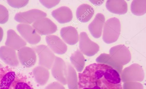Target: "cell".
Here are the masks:
<instances>
[{"label": "cell", "mask_w": 146, "mask_h": 89, "mask_svg": "<svg viewBox=\"0 0 146 89\" xmlns=\"http://www.w3.org/2000/svg\"><path fill=\"white\" fill-rule=\"evenodd\" d=\"M8 3L11 7L15 8H20L25 7L29 2V1H7Z\"/></svg>", "instance_id": "29"}, {"label": "cell", "mask_w": 146, "mask_h": 89, "mask_svg": "<svg viewBox=\"0 0 146 89\" xmlns=\"http://www.w3.org/2000/svg\"><path fill=\"white\" fill-rule=\"evenodd\" d=\"M18 59L23 66L30 68L34 66L36 62V52L33 48L24 47L19 50L18 52Z\"/></svg>", "instance_id": "11"}, {"label": "cell", "mask_w": 146, "mask_h": 89, "mask_svg": "<svg viewBox=\"0 0 146 89\" xmlns=\"http://www.w3.org/2000/svg\"><path fill=\"white\" fill-rule=\"evenodd\" d=\"M44 89H66L63 84L59 82H54L47 85Z\"/></svg>", "instance_id": "31"}, {"label": "cell", "mask_w": 146, "mask_h": 89, "mask_svg": "<svg viewBox=\"0 0 146 89\" xmlns=\"http://www.w3.org/2000/svg\"><path fill=\"white\" fill-rule=\"evenodd\" d=\"M52 15L60 24L69 22L73 19L72 12L67 7H60L53 10L52 12Z\"/></svg>", "instance_id": "17"}, {"label": "cell", "mask_w": 146, "mask_h": 89, "mask_svg": "<svg viewBox=\"0 0 146 89\" xmlns=\"http://www.w3.org/2000/svg\"><path fill=\"white\" fill-rule=\"evenodd\" d=\"M131 9L135 15L141 16L145 14L146 13V0H133L131 4Z\"/></svg>", "instance_id": "26"}, {"label": "cell", "mask_w": 146, "mask_h": 89, "mask_svg": "<svg viewBox=\"0 0 146 89\" xmlns=\"http://www.w3.org/2000/svg\"><path fill=\"white\" fill-rule=\"evenodd\" d=\"M46 14L38 9H33L25 12L17 13L15 20L17 22L25 24H31L38 20L46 17Z\"/></svg>", "instance_id": "7"}, {"label": "cell", "mask_w": 146, "mask_h": 89, "mask_svg": "<svg viewBox=\"0 0 146 89\" xmlns=\"http://www.w3.org/2000/svg\"><path fill=\"white\" fill-rule=\"evenodd\" d=\"M26 41L20 37L14 30L9 29L7 31V41L5 45L15 50H19L25 47Z\"/></svg>", "instance_id": "16"}, {"label": "cell", "mask_w": 146, "mask_h": 89, "mask_svg": "<svg viewBox=\"0 0 146 89\" xmlns=\"http://www.w3.org/2000/svg\"><path fill=\"white\" fill-rule=\"evenodd\" d=\"M9 16L7 9L3 5L0 4V24H4L7 22Z\"/></svg>", "instance_id": "27"}, {"label": "cell", "mask_w": 146, "mask_h": 89, "mask_svg": "<svg viewBox=\"0 0 146 89\" xmlns=\"http://www.w3.org/2000/svg\"><path fill=\"white\" fill-rule=\"evenodd\" d=\"M16 73L9 67L0 68V89H9Z\"/></svg>", "instance_id": "15"}, {"label": "cell", "mask_w": 146, "mask_h": 89, "mask_svg": "<svg viewBox=\"0 0 146 89\" xmlns=\"http://www.w3.org/2000/svg\"><path fill=\"white\" fill-rule=\"evenodd\" d=\"M120 78L123 83L128 82H142L145 78V73L142 67L133 63L125 68L120 74Z\"/></svg>", "instance_id": "3"}, {"label": "cell", "mask_w": 146, "mask_h": 89, "mask_svg": "<svg viewBox=\"0 0 146 89\" xmlns=\"http://www.w3.org/2000/svg\"><path fill=\"white\" fill-rule=\"evenodd\" d=\"M121 24L116 17L110 18L105 23L104 26L103 40L107 44L117 41L120 35Z\"/></svg>", "instance_id": "2"}, {"label": "cell", "mask_w": 146, "mask_h": 89, "mask_svg": "<svg viewBox=\"0 0 146 89\" xmlns=\"http://www.w3.org/2000/svg\"><path fill=\"white\" fill-rule=\"evenodd\" d=\"M70 61L78 72H81L83 71L85 64V58L80 50L77 49L72 54L70 57Z\"/></svg>", "instance_id": "23"}, {"label": "cell", "mask_w": 146, "mask_h": 89, "mask_svg": "<svg viewBox=\"0 0 146 89\" xmlns=\"http://www.w3.org/2000/svg\"><path fill=\"white\" fill-rule=\"evenodd\" d=\"M51 71L54 78L63 85L67 84V65L62 58L55 57Z\"/></svg>", "instance_id": "8"}, {"label": "cell", "mask_w": 146, "mask_h": 89, "mask_svg": "<svg viewBox=\"0 0 146 89\" xmlns=\"http://www.w3.org/2000/svg\"><path fill=\"white\" fill-rule=\"evenodd\" d=\"M60 35L63 41L69 45H74L79 41L78 33L75 28L72 26L62 28Z\"/></svg>", "instance_id": "18"}, {"label": "cell", "mask_w": 146, "mask_h": 89, "mask_svg": "<svg viewBox=\"0 0 146 89\" xmlns=\"http://www.w3.org/2000/svg\"><path fill=\"white\" fill-rule=\"evenodd\" d=\"M3 29L0 27V42L1 41L3 37Z\"/></svg>", "instance_id": "32"}, {"label": "cell", "mask_w": 146, "mask_h": 89, "mask_svg": "<svg viewBox=\"0 0 146 89\" xmlns=\"http://www.w3.org/2000/svg\"><path fill=\"white\" fill-rule=\"evenodd\" d=\"M2 67H3L2 65H1V63H0V68Z\"/></svg>", "instance_id": "33"}, {"label": "cell", "mask_w": 146, "mask_h": 89, "mask_svg": "<svg viewBox=\"0 0 146 89\" xmlns=\"http://www.w3.org/2000/svg\"><path fill=\"white\" fill-rule=\"evenodd\" d=\"M45 38L49 48L53 53L62 55L66 52V44L58 37L54 35H48Z\"/></svg>", "instance_id": "13"}, {"label": "cell", "mask_w": 146, "mask_h": 89, "mask_svg": "<svg viewBox=\"0 0 146 89\" xmlns=\"http://www.w3.org/2000/svg\"><path fill=\"white\" fill-rule=\"evenodd\" d=\"M25 76L22 74L16 75L15 78L11 84L9 89H33Z\"/></svg>", "instance_id": "24"}, {"label": "cell", "mask_w": 146, "mask_h": 89, "mask_svg": "<svg viewBox=\"0 0 146 89\" xmlns=\"http://www.w3.org/2000/svg\"><path fill=\"white\" fill-rule=\"evenodd\" d=\"M122 89H144V87L139 82H128L124 83Z\"/></svg>", "instance_id": "28"}, {"label": "cell", "mask_w": 146, "mask_h": 89, "mask_svg": "<svg viewBox=\"0 0 146 89\" xmlns=\"http://www.w3.org/2000/svg\"><path fill=\"white\" fill-rule=\"evenodd\" d=\"M66 65V81L68 89H79L78 77L75 69L69 63H67Z\"/></svg>", "instance_id": "22"}, {"label": "cell", "mask_w": 146, "mask_h": 89, "mask_svg": "<svg viewBox=\"0 0 146 89\" xmlns=\"http://www.w3.org/2000/svg\"><path fill=\"white\" fill-rule=\"evenodd\" d=\"M106 7L108 11L113 14H125L127 11V3L124 0H108Z\"/></svg>", "instance_id": "19"}, {"label": "cell", "mask_w": 146, "mask_h": 89, "mask_svg": "<svg viewBox=\"0 0 146 89\" xmlns=\"http://www.w3.org/2000/svg\"><path fill=\"white\" fill-rule=\"evenodd\" d=\"M96 62L97 63L106 64L113 67V69L116 70L120 75L123 70V66L117 63L108 54H101L97 58Z\"/></svg>", "instance_id": "25"}, {"label": "cell", "mask_w": 146, "mask_h": 89, "mask_svg": "<svg viewBox=\"0 0 146 89\" xmlns=\"http://www.w3.org/2000/svg\"><path fill=\"white\" fill-rule=\"evenodd\" d=\"M0 58L11 67L19 66V61L15 50L7 46L0 47Z\"/></svg>", "instance_id": "12"}, {"label": "cell", "mask_w": 146, "mask_h": 89, "mask_svg": "<svg viewBox=\"0 0 146 89\" xmlns=\"http://www.w3.org/2000/svg\"><path fill=\"white\" fill-rule=\"evenodd\" d=\"M94 14V8L88 4L80 5L76 10V18L79 21L82 23L89 21L93 17Z\"/></svg>", "instance_id": "20"}, {"label": "cell", "mask_w": 146, "mask_h": 89, "mask_svg": "<svg viewBox=\"0 0 146 89\" xmlns=\"http://www.w3.org/2000/svg\"><path fill=\"white\" fill-rule=\"evenodd\" d=\"M41 3L47 9H51L56 6L60 2V1H40Z\"/></svg>", "instance_id": "30"}, {"label": "cell", "mask_w": 146, "mask_h": 89, "mask_svg": "<svg viewBox=\"0 0 146 89\" xmlns=\"http://www.w3.org/2000/svg\"><path fill=\"white\" fill-rule=\"evenodd\" d=\"M109 55L115 62L122 66L130 62L131 58L130 50L124 44L112 47L110 49Z\"/></svg>", "instance_id": "5"}, {"label": "cell", "mask_w": 146, "mask_h": 89, "mask_svg": "<svg viewBox=\"0 0 146 89\" xmlns=\"http://www.w3.org/2000/svg\"><path fill=\"white\" fill-rule=\"evenodd\" d=\"M79 39L80 50L84 54L88 56H93L99 51V45L90 39L87 33H81Z\"/></svg>", "instance_id": "6"}, {"label": "cell", "mask_w": 146, "mask_h": 89, "mask_svg": "<svg viewBox=\"0 0 146 89\" xmlns=\"http://www.w3.org/2000/svg\"><path fill=\"white\" fill-rule=\"evenodd\" d=\"M17 29L23 38L30 44H36L41 41L40 35L29 24H20L17 25Z\"/></svg>", "instance_id": "9"}, {"label": "cell", "mask_w": 146, "mask_h": 89, "mask_svg": "<svg viewBox=\"0 0 146 89\" xmlns=\"http://www.w3.org/2000/svg\"><path fill=\"white\" fill-rule=\"evenodd\" d=\"M78 89H122L120 75L106 64H90L79 74Z\"/></svg>", "instance_id": "1"}, {"label": "cell", "mask_w": 146, "mask_h": 89, "mask_svg": "<svg viewBox=\"0 0 146 89\" xmlns=\"http://www.w3.org/2000/svg\"><path fill=\"white\" fill-rule=\"evenodd\" d=\"M105 22L104 16L101 13L96 15L95 19L88 26L90 34L95 38H99L102 36L103 27Z\"/></svg>", "instance_id": "14"}, {"label": "cell", "mask_w": 146, "mask_h": 89, "mask_svg": "<svg viewBox=\"0 0 146 89\" xmlns=\"http://www.w3.org/2000/svg\"><path fill=\"white\" fill-rule=\"evenodd\" d=\"M33 73L36 82L41 86L45 85L50 78V73L48 69L42 66L34 68Z\"/></svg>", "instance_id": "21"}, {"label": "cell", "mask_w": 146, "mask_h": 89, "mask_svg": "<svg viewBox=\"0 0 146 89\" xmlns=\"http://www.w3.org/2000/svg\"><path fill=\"white\" fill-rule=\"evenodd\" d=\"M33 49L38 55L39 65L48 69H50L56 57L53 52L48 46L44 44L38 45Z\"/></svg>", "instance_id": "4"}, {"label": "cell", "mask_w": 146, "mask_h": 89, "mask_svg": "<svg viewBox=\"0 0 146 89\" xmlns=\"http://www.w3.org/2000/svg\"><path fill=\"white\" fill-rule=\"evenodd\" d=\"M33 27L39 35H49L54 33L58 29L57 25L49 18H42L33 24Z\"/></svg>", "instance_id": "10"}]
</instances>
